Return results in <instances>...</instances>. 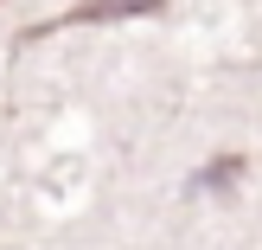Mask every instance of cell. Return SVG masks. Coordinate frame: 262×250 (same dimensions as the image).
Wrapping results in <instances>:
<instances>
[{"instance_id": "cell-1", "label": "cell", "mask_w": 262, "mask_h": 250, "mask_svg": "<svg viewBox=\"0 0 262 250\" xmlns=\"http://www.w3.org/2000/svg\"><path fill=\"white\" fill-rule=\"evenodd\" d=\"M160 7H166V0H77V7L51 13V20L26 26V32H19V45H38V39H51V32H71V26H115V20H141V13H160Z\"/></svg>"}, {"instance_id": "cell-2", "label": "cell", "mask_w": 262, "mask_h": 250, "mask_svg": "<svg viewBox=\"0 0 262 250\" xmlns=\"http://www.w3.org/2000/svg\"><path fill=\"white\" fill-rule=\"evenodd\" d=\"M237 180H243V161H237V154H217V161L192 180V193H217V186H237Z\"/></svg>"}]
</instances>
